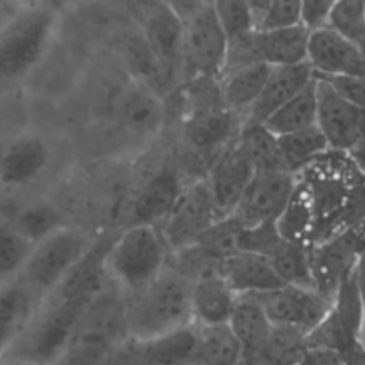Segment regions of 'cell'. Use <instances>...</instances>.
Instances as JSON below:
<instances>
[{
	"label": "cell",
	"mask_w": 365,
	"mask_h": 365,
	"mask_svg": "<svg viewBox=\"0 0 365 365\" xmlns=\"http://www.w3.org/2000/svg\"><path fill=\"white\" fill-rule=\"evenodd\" d=\"M106 250V248H104ZM97 244L37 305L30 322L0 359L53 365L94 298L110 284Z\"/></svg>",
	"instance_id": "cell-1"
},
{
	"label": "cell",
	"mask_w": 365,
	"mask_h": 365,
	"mask_svg": "<svg viewBox=\"0 0 365 365\" xmlns=\"http://www.w3.org/2000/svg\"><path fill=\"white\" fill-rule=\"evenodd\" d=\"M63 23L57 4L30 0L0 23V86L19 84L51 53Z\"/></svg>",
	"instance_id": "cell-2"
},
{
	"label": "cell",
	"mask_w": 365,
	"mask_h": 365,
	"mask_svg": "<svg viewBox=\"0 0 365 365\" xmlns=\"http://www.w3.org/2000/svg\"><path fill=\"white\" fill-rule=\"evenodd\" d=\"M128 339L147 341L192 322L191 281L170 265L140 291L124 295Z\"/></svg>",
	"instance_id": "cell-3"
},
{
	"label": "cell",
	"mask_w": 365,
	"mask_h": 365,
	"mask_svg": "<svg viewBox=\"0 0 365 365\" xmlns=\"http://www.w3.org/2000/svg\"><path fill=\"white\" fill-rule=\"evenodd\" d=\"M170 254L158 225L130 224L106 247L103 269L111 285L130 295L164 272Z\"/></svg>",
	"instance_id": "cell-4"
},
{
	"label": "cell",
	"mask_w": 365,
	"mask_h": 365,
	"mask_svg": "<svg viewBox=\"0 0 365 365\" xmlns=\"http://www.w3.org/2000/svg\"><path fill=\"white\" fill-rule=\"evenodd\" d=\"M127 338L124 295L108 284L83 314L53 365H104Z\"/></svg>",
	"instance_id": "cell-5"
},
{
	"label": "cell",
	"mask_w": 365,
	"mask_h": 365,
	"mask_svg": "<svg viewBox=\"0 0 365 365\" xmlns=\"http://www.w3.org/2000/svg\"><path fill=\"white\" fill-rule=\"evenodd\" d=\"M96 244L93 235L84 228L63 222L33 244L19 277L41 301L88 255Z\"/></svg>",
	"instance_id": "cell-6"
},
{
	"label": "cell",
	"mask_w": 365,
	"mask_h": 365,
	"mask_svg": "<svg viewBox=\"0 0 365 365\" xmlns=\"http://www.w3.org/2000/svg\"><path fill=\"white\" fill-rule=\"evenodd\" d=\"M54 147L36 128H20L0 140V190L19 191L38 182L51 168Z\"/></svg>",
	"instance_id": "cell-7"
},
{
	"label": "cell",
	"mask_w": 365,
	"mask_h": 365,
	"mask_svg": "<svg viewBox=\"0 0 365 365\" xmlns=\"http://www.w3.org/2000/svg\"><path fill=\"white\" fill-rule=\"evenodd\" d=\"M182 24V70L197 80L221 76L227 64L230 38L212 4L192 13Z\"/></svg>",
	"instance_id": "cell-8"
},
{
	"label": "cell",
	"mask_w": 365,
	"mask_h": 365,
	"mask_svg": "<svg viewBox=\"0 0 365 365\" xmlns=\"http://www.w3.org/2000/svg\"><path fill=\"white\" fill-rule=\"evenodd\" d=\"M225 215L218 210L207 180L182 188L177 202L158 225L170 251L192 245L215 221Z\"/></svg>",
	"instance_id": "cell-9"
},
{
	"label": "cell",
	"mask_w": 365,
	"mask_h": 365,
	"mask_svg": "<svg viewBox=\"0 0 365 365\" xmlns=\"http://www.w3.org/2000/svg\"><path fill=\"white\" fill-rule=\"evenodd\" d=\"M111 114L115 130L125 138L148 141L161 133L167 110L153 86L131 78L114 96Z\"/></svg>",
	"instance_id": "cell-10"
},
{
	"label": "cell",
	"mask_w": 365,
	"mask_h": 365,
	"mask_svg": "<svg viewBox=\"0 0 365 365\" xmlns=\"http://www.w3.org/2000/svg\"><path fill=\"white\" fill-rule=\"evenodd\" d=\"M250 297L261 305L272 325L292 327L307 334L327 317L332 304V299L314 287L292 284H284Z\"/></svg>",
	"instance_id": "cell-11"
},
{
	"label": "cell",
	"mask_w": 365,
	"mask_h": 365,
	"mask_svg": "<svg viewBox=\"0 0 365 365\" xmlns=\"http://www.w3.org/2000/svg\"><path fill=\"white\" fill-rule=\"evenodd\" d=\"M365 254V230L351 228L311 248L315 289L332 299L341 282L351 275Z\"/></svg>",
	"instance_id": "cell-12"
},
{
	"label": "cell",
	"mask_w": 365,
	"mask_h": 365,
	"mask_svg": "<svg viewBox=\"0 0 365 365\" xmlns=\"http://www.w3.org/2000/svg\"><path fill=\"white\" fill-rule=\"evenodd\" d=\"M294 192L295 182L292 173H255L232 215L242 227L277 221L291 202Z\"/></svg>",
	"instance_id": "cell-13"
},
{
	"label": "cell",
	"mask_w": 365,
	"mask_h": 365,
	"mask_svg": "<svg viewBox=\"0 0 365 365\" xmlns=\"http://www.w3.org/2000/svg\"><path fill=\"white\" fill-rule=\"evenodd\" d=\"M307 63L318 76L365 77V56L361 48L327 26L309 33Z\"/></svg>",
	"instance_id": "cell-14"
},
{
	"label": "cell",
	"mask_w": 365,
	"mask_h": 365,
	"mask_svg": "<svg viewBox=\"0 0 365 365\" xmlns=\"http://www.w3.org/2000/svg\"><path fill=\"white\" fill-rule=\"evenodd\" d=\"M315 76L317 127L329 147L349 150L361 143L358 131V107L339 96L322 77Z\"/></svg>",
	"instance_id": "cell-15"
},
{
	"label": "cell",
	"mask_w": 365,
	"mask_h": 365,
	"mask_svg": "<svg viewBox=\"0 0 365 365\" xmlns=\"http://www.w3.org/2000/svg\"><path fill=\"white\" fill-rule=\"evenodd\" d=\"M254 174L255 170L237 137L222 148L205 178L222 215L232 214Z\"/></svg>",
	"instance_id": "cell-16"
},
{
	"label": "cell",
	"mask_w": 365,
	"mask_h": 365,
	"mask_svg": "<svg viewBox=\"0 0 365 365\" xmlns=\"http://www.w3.org/2000/svg\"><path fill=\"white\" fill-rule=\"evenodd\" d=\"M184 185L171 165L157 168L134 192L128 205L130 224L160 225L177 202Z\"/></svg>",
	"instance_id": "cell-17"
},
{
	"label": "cell",
	"mask_w": 365,
	"mask_h": 365,
	"mask_svg": "<svg viewBox=\"0 0 365 365\" xmlns=\"http://www.w3.org/2000/svg\"><path fill=\"white\" fill-rule=\"evenodd\" d=\"M311 30L302 23L282 27L255 29L247 37V47L254 61L277 66H294L307 61Z\"/></svg>",
	"instance_id": "cell-18"
},
{
	"label": "cell",
	"mask_w": 365,
	"mask_h": 365,
	"mask_svg": "<svg viewBox=\"0 0 365 365\" xmlns=\"http://www.w3.org/2000/svg\"><path fill=\"white\" fill-rule=\"evenodd\" d=\"M141 33L164 77H171L182 68L184 24L165 3L160 0L148 11Z\"/></svg>",
	"instance_id": "cell-19"
},
{
	"label": "cell",
	"mask_w": 365,
	"mask_h": 365,
	"mask_svg": "<svg viewBox=\"0 0 365 365\" xmlns=\"http://www.w3.org/2000/svg\"><path fill=\"white\" fill-rule=\"evenodd\" d=\"M312 78L314 71L307 61L272 67L258 98L247 111L244 124H264L271 114L301 91Z\"/></svg>",
	"instance_id": "cell-20"
},
{
	"label": "cell",
	"mask_w": 365,
	"mask_h": 365,
	"mask_svg": "<svg viewBox=\"0 0 365 365\" xmlns=\"http://www.w3.org/2000/svg\"><path fill=\"white\" fill-rule=\"evenodd\" d=\"M220 275L240 295H252L284 285L269 259L254 252L238 251L217 265Z\"/></svg>",
	"instance_id": "cell-21"
},
{
	"label": "cell",
	"mask_w": 365,
	"mask_h": 365,
	"mask_svg": "<svg viewBox=\"0 0 365 365\" xmlns=\"http://www.w3.org/2000/svg\"><path fill=\"white\" fill-rule=\"evenodd\" d=\"M238 295L211 269L191 282V317L197 325L228 324Z\"/></svg>",
	"instance_id": "cell-22"
},
{
	"label": "cell",
	"mask_w": 365,
	"mask_h": 365,
	"mask_svg": "<svg viewBox=\"0 0 365 365\" xmlns=\"http://www.w3.org/2000/svg\"><path fill=\"white\" fill-rule=\"evenodd\" d=\"M237 118L238 115L225 108L222 103L200 107L185 121V138L198 151L224 148L238 137L235 135Z\"/></svg>",
	"instance_id": "cell-23"
},
{
	"label": "cell",
	"mask_w": 365,
	"mask_h": 365,
	"mask_svg": "<svg viewBox=\"0 0 365 365\" xmlns=\"http://www.w3.org/2000/svg\"><path fill=\"white\" fill-rule=\"evenodd\" d=\"M38 304L20 277L0 284V358L24 331Z\"/></svg>",
	"instance_id": "cell-24"
},
{
	"label": "cell",
	"mask_w": 365,
	"mask_h": 365,
	"mask_svg": "<svg viewBox=\"0 0 365 365\" xmlns=\"http://www.w3.org/2000/svg\"><path fill=\"white\" fill-rule=\"evenodd\" d=\"M271 68L269 64L252 61L222 74L218 90L224 107L238 117H245L258 98Z\"/></svg>",
	"instance_id": "cell-25"
},
{
	"label": "cell",
	"mask_w": 365,
	"mask_h": 365,
	"mask_svg": "<svg viewBox=\"0 0 365 365\" xmlns=\"http://www.w3.org/2000/svg\"><path fill=\"white\" fill-rule=\"evenodd\" d=\"M228 325L242 348V364L250 365L268 336L271 321L252 297L241 295L237 298Z\"/></svg>",
	"instance_id": "cell-26"
},
{
	"label": "cell",
	"mask_w": 365,
	"mask_h": 365,
	"mask_svg": "<svg viewBox=\"0 0 365 365\" xmlns=\"http://www.w3.org/2000/svg\"><path fill=\"white\" fill-rule=\"evenodd\" d=\"M307 335L298 328L272 325L250 365H302L308 352Z\"/></svg>",
	"instance_id": "cell-27"
},
{
	"label": "cell",
	"mask_w": 365,
	"mask_h": 365,
	"mask_svg": "<svg viewBox=\"0 0 365 365\" xmlns=\"http://www.w3.org/2000/svg\"><path fill=\"white\" fill-rule=\"evenodd\" d=\"M277 137L317 125V86L314 78L262 124Z\"/></svg>",
	"instance_id": "cell-28"
},
{
	"label": "cell",
	"mask_w": 365,
	"mask_h": 365,
	"mask_svg": "<svg viewBox=\"0 0 365 365\" xmlns=\"http://www.w3.org/2000/svg\"><path fill=\"white\" fill-rule=\"evenodd\" d=\"M197 329L198 345L195 365L242 364V348L228 324L197 325Z\"/></svg>",
	"instance_id": "cell-29"
},
{
	"label": "cell",
	"mask_w": 365,
	"mask_h": 365,
	"mask_svg": "<svg viewBox=\"0 0 365 365\" xmlns=\"http://www.w3.org/2000/svg\"><path fill=\"white\" fill-rule=\"evenodd\" d=\"M238 141L255 173L289 171L282 158L278 137L262 124H242Z\"/></svg>",
	"instance_id": "cell-30"
},
{
	"label": "cell",
	"mask_w": 365,
	"mask_h": 365,
	"mask_svg": "<svg viewBox=\"0 0 365 365\" xmlns=\"http://www.w3.org/2000/svg\"><path fill=\"white\" fill-rule=\"evenodd\" d=\"M268 259L284 284L314 287L308 244L282 240Z\"/></svg>",
	"instance_id": "cell-31"
},
{
	"label": "cell",
	"mask_w": 365,
	"mask_h": 365,
	"mask_svg": "<svg viewBox=\"0 0 365 365\" xmlns=\"http://www.w3.org/2000/svg\"><path fill=\"white\" fill-rule=\"evenodd\" d=\"M33 244L11 220L0 218V284L20 275Z\"/></svg>",
	"instance_id": "cell-32"
},
{
	"label": "cell",
	"mask_w": 365,
	"mask_h": 365,
	"mask_svg": "<svg viewBox=\"0 0 365 365\" xmlns=\"http://www.w3.org/2000/svg\"><path fill=\"white\" fill-rule=\"evenodd\" d=\"M278 145L291 173L329 148L327 138L317 125L279 135Z\"/></svg>",
	"instance_id": "cell-33"
},
{
	"label": "cell",
	"mask_w": 365,
	"mask_h": 365,
	"mask_svg": "<svg viewBox=\"0 0 365 365\" xmlns=\"http://www.w3.org/2000/svg\"><path fill=\"white\" fill-rule=\"evenodd\" d=\"M241 230L240 221L230 214L215 221L194 244L201 247L214 259L221 261L240 251Z\"/></svg>",
	"instance_id": "cell-34"
},
{
	"label": "cell",
	"mask_w": 365,
	"mask_h": 365,
	"mask_svg": "<svg viewBox=\"0 0 365 365\" xmlns=\"http://www.w3.org/2000/svg\"><path fill=\"white\" fill-rule=\"evenodd\" d=\"M327 27L361 48L365 44V0H336Z\"/></svg>",
	"instance_id": "cell-35"
},
{
	"label": "cell",
	"mask_w": 365,
	"mask_h": 365,
	"mask_svg": "<svg viewBox=\"0 0 365 365\" xmlns=\"http://www.w3.org/2000/svg\"><path fill=\"white\" fill-rule=\"evenodd\" d=\"M230 43L248 37L257 27L247 0H211Z\"/></svg>",
	"instance_id": "cell-36"
},
{
	"label": "cell",
	"mask_w": 365,
	"mask_h": 365,
	"mask_svg": "<svg viewBox=\"0 0 365 365\" xmlns=\"http://www.w3.org/2000/svg\"><path fill=\"white\" fill-rule=\"evenodd\" d=\"M282 240L277 221H268L251 227H242L238 247L240 251L254 252L268 258Z\"/></svg>",
	"instance_id": "cell-37"
},
{
	"label": "cell",
	"mask_w": 365,
	"mask_h": 365,
	"mask_svg": "<svg viewBox=\"0 0 365 365\" xmlns=\"http://www.w3.org/2000/svg\"><path fill=\"white\" fill-rule=\"evenodd\" d=\"M33 242L58 227L60 222L51 208L46 205H33L21 211L17 218L11 220Z\"/></svg>",
	"instance_id": "cell-38"
},
{
	"label": "cell",
	"mask_w": 365,
	"mask_h": 365,
	"mask_svg": "<svg viewBox=\"0 0 365 365\" xmlns=\"http://www.w3.org/2000/svg\"><path fill=\"white\" fill-rule=\"evenodd\" d=\"M301 23V0H271L258 29L282 27Z\"/></svg>",
	"instance_id": "cell-39"
},
{
	"label": "cell",
	"mask_w": 365,
	"mask_h": 365,
	"mask_svg": "<svg viewBox=\"0 0 365 365\" xmlns=\"http://www.w3.org/2000/svg\"><path fill=\"white\" fill-rule=\"evenodd\" d=\"M319 77L325 78L339 96H342L345 100H348L358 108L365 106V77H356V76H319Z\"/></svg>",
	"instance_id": "cell-40"
},
{
	"label": "cell",
	"mask_w": 365,
	"mask_h": 365,
	"mask_svg": "<svg viewBox=\"0 0 365 365\" xmlns=\"http://www.w3.org/2000/svg\"><path fill=\"white\" fill-rule=\"evenodd\" d=\"M336 0H301V23L311 31L327 26Z\"/></svg>",
	"instance_id": "cell-41"
},
{
	"label": "cell",
	"mask_w": 365,
	"mask_h": 365,
	"mask_svg": "<svg viewBox=\"0 0 365 365\" xmlns=\"http://www.w3.org/2000/svg\"><path fill=\"white\" fill-rule=\"evenodd\" d=\"M161 1L165 3L181 20L187 19L197 10L211 3V0H161Z\"/></svg>",
	"instance_id": "cell-42"
},
{
	"label": "cell",
	"mask_w": 365,
	"mask_h": 365,
	"mask_svg": "<svg viewBox=\"0 0 365 365\" xmlns=\"http://www.w3.org/2000/svg\"><path fill=\"white\" fill-rule=\"evenodd\" d=\"M250 4V9L252 11L254 20H255V27L258 29L259 24L262 23L268 9H269V3L271 0H247Z\"/></svg>",
	"instance_id": "cell-43"
},
{
	"label": "cell",
	"mask_w": 365,
	"mask_h": 365,
	"mask_svg": "<svg viewBox=\"0 0 365 365\" xmlns=\"http://www.w3.org/2000/svg\"><path fill=\"white\" fill-rule=\"evenodd\" d=\"M358 131L361 143H365V106L358 108Z\"/></svg>",
	"instance_id": "cell-44"
},
{
	"label": "cell",
	"mask_w": 365,
	"mask_h": 365,
	"mask_svg": "<svg viewBox=\"0 0 365 365\" xmlns=\"http://www.w3.org/2000/svg\"><path fill=\"white\" fill-rule=\"evenodd\" d=\"M0 365H30V364L19 362V361H10V359H0Z\"/></svg>",
	"instance_id": "cell-45"
}]
</instances>
